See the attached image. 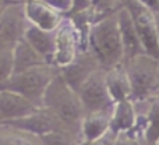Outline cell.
I'll return each instance as SVG.
<instances>
[{"mask_svg": "<svg viewBox=\"0 0 159 145\" xmlns=\"http://www.w3.org/2000/svg\"><path fill=\"white\" fill-rule=\"evenodd\" d=\"M14 71L13 74L27 71V70L35 69L39 66L50 64L41 53H38L25 39H21L14 46Z\"/></svg>", "mask_w": 159, "mask_h": 145, "instance_id": "obj_18", "label": "cell"}, {"mask_svg": "<svg viewBox=\"0 0 159 145\" xmlns=\"http://www.w3.org/2000/svg\"><path fill=\"white\" fill-rule=\"evenodd\" d=\"M119 138V134H116L115 131H107L105 135H102L101 138H96L92 141H82V145H116V141Z\"/></svg>", "mask_w": 159, "mask_h": 145, "instance_id": "obj_21", "label": "cell"}, {"mask_svg": "<svg viewBox=\"0 0 159 145\" xmlns=\"http://www.w3.org/2000/svg\"><path fill=\"white\" fill-rule=\"evenodd\" d=\"M24 39L53 66V55H55L56 48V29L49 31L31 24L28 27Z\"/></svg>", "mask_w": 159, "mask_h": 145, "instance_id": "obj_16", "label": "cell"}, {"mask_svg": "<svg viewBox=\"0 0 159 145\" xmlns=\"http://www.w3.org/2000/svg\"><path fill=\"white\" fill-rule=\"evenodd\" d=\"M135 102L133 99L116 102L112 110V131L116 134H131L138 124Z\"/></svg>", "mask_w": 159, "mask_h": 145, "instance_id": "obj_15", "label": "cell"}, {"mask_svg": "<svg viewBox=\"0 0 159 145\" xmlns=\"http://www.w3.org/2000/svg\"><path fill=\"white\" fill-rule=\"evenodd\" d=\"M119 24H120L121 38H123V46H124V63L130 59L140 56L145 53V49L143 46V42L140 39L137 29H135L134 21L131 18V14L127 10L126 6H121L117 10Z\"/></svg>", "mask_w": 159, "mask_h": 145, "instance_id": "obj_13", "label": "cell"}, {"mask_svg": "<svg viewBox=\"0 0 159 145\" xmlns=\"http://www.w3.org/2000/svg\"><path fill=\"white\" fill-rule=\"evenodd\" d=\"M30 21L25 11V0H11L3 6L0 14V45L14 46L24 39Z\"/></svg>", "mask_w": 159, "mask_h": 145, "instance_id": "obj_6", "label": "cell"}, {"mask_svg": "<svg viewBox=\"0 0 159 145\" xmlns=\"http://www.w3.org/2000/svg\"><path fill=\"white\" fill-rule=\"evenodd\" d=\"M41 145H82V141L75 140L73 135L66 134L61 130H55L52 133L42 135L38 138Z\"/></svg>", "mask_w": 159, "mask_h": 145, "instance_id": "obj_20", "label": "cell"}, {"mask_svg": "<svg viewBox=\"0 0 159 145\" xmlns=\"http://www.w3.org/2000/svg\"><path fill=\"white\" fill-rule=\"evenodd\" d=\"M85 113L99 112L113 107L112 96L106 82V70H96L77 91Z\"/></svg>", "mask_w": 159, "mask_h": 145, "instance_id": "obj_8", "label": "cell"}, {"mask_svg": "<svg viewBox=\"0 0 159 145\" xmlns=\"http://www.w3.org/2000/svg\"><path fill=\"white\" fill-rule=\"evenodd\" d=\"M84 36L71 18H64L56 29V48L53 55V66L57 69L69 66L87 48L82 45Z\"/></svg>", "mask_w": 159, "mask_h": 145, "instance_id": "obj_5", "label": "cell"}, {"mask_svg": "<svg viewBox=\"0 0 159 145\" xmlns=\"http://www.w3.org/2000/svg\"><path fill=\"white\" fill-rule=\"evenodd\" d=\"M87 41V49L95 55L103 70L124 64V46L117 11L92 22Z\"/></svg>", "mask_w": 159, "mask_h": 145, "instance_id": "obj_1", "label": "cell"}, {"mask_svg": "<svg viewBox=\"0 0 159 145\" xmlns=\"http://www.w3.org/2000/svg\"><path fill=\"white\" fill-rule=\"evenodd\" d=\"M57 73L59 69L52 64L39 66L27 71L13 74L8 79L2 82V88L21 93L38 106L43 107L45 93Z\"/></svg>", "mask_w": 159, "mask_h": 145, "instance_id": "obj_3", "label": "cell"}, {"mask_svg": "<svg viewBox=\"0 0 159 145\" xmlns=\"http://www.w3.org/2000/svg\"><path fill=\"white\" fill-rule=\"evenodd\" d=\"M112 110L113 107L99 112L85 113L80 127L81 141H92L101 138L112 130Z\"/></svg>", "mask_w": 159, "mask_h": 145, "instance_id": "obj_14", "label": "cell"}, {"mask_svg": "<svg viewBox=\"0 0 159 145\" xmlns=\"http://www.w3.org/2000/svg\"><path fill=\"white\" fill-rule=\"evenodd\" d=\"M155 21H157V28H158V38H159V10L155 11Z\"/></svg>", "mask_w": 159, "mask_h": 145, "instance_id": "obj_26", "label": "cell"}, {"mask_svg": "<svg viewBox=\"0 0 159 145\" xmlns=\"http://www.w3.org/2000/svg\"><path fill=\"white\" fill-rule=\"evenodd\" d=\"M123 6H126L131 14L145 53L159 59V38L157 21H155V11L144 6L138 0H124Z\"/></svg>", "mask_w": 159, "mask_h": 145, "instance_id": "obj_7", "label": "cell"}, {"mask_svg": "<svg viewBox=\"0 0 159 145\" xmlns=\"http://www.w3.org/2000/svg\"><path fill=\"white\" fill-rule=\"evenodd\" d=\"M16 46V45H14ZM14 46L0 45V78L2 82L8 79L14 71Z\"/></svg>", "mask_w": 159, "mask_h": 145, "instance_id": "obj_19", "label": "cell"}, {"mask_svg": "<svg viewBox=\"0 0 159 145\" xmlns=\"http://www.w3.org/2000/svg\"><path fill=\"white\" fill-rule=\"evenodd\" d=\"M60 124H61L60 120L52 112L42 107L38 112L32 113V115L27 116V117L2 123V127H8L10 130H17V131H21L25 133V134L32 135V137L39 138L42 135L48 134V133L60 130L57 129Z\"/></svg>", "mask_w": 159, "mask_h": 145, "instance_id": "obj_9", "label": "cell"}, {"mask_svg": "<svg viewBox=\"0 0 159 145\" xmlns=\"http://www.w3.org/2000/svg\"><path fill=\"white\" fill-rule=\"evenodd\" d=\"M39 109H42V107L34 103L31 99L25 98L24 95L2 88V92H0V119H2V123L27 117V116L38 112Z\"/></svg>", "mask_w": 159, "mask_h": 145, "instance_id": "obj_11", "label": "cell"}, {"mask_svg": "<svg viewBox=\"0 0 159 145\" xmlns=\"http://www.w3.org/2000/svg\"><path fill=\"white\" fill-rule=\"evenodd\" d=\"M99 69H102V67L99 66L98 59L89 49H87L82 50L75 57V60H73L69 66L59 70H60L63 78L67 81V84L77 92L80 87Z\"/></svg>", "mask_w": 159, "mask_h": 145, "instance_id": "obj_10", "label": "cell"}, {"mask_svg": "<svg viewBox=\"0 0 159 145\" xmlns=\"http://www.w3.org/2000/svg\"><path fill=\"white\" fill-rule=\"evenodd\" d=\"M116 145H133V140L129 138V134H119Z\"/></svg>", "mask_w": 159, "mask_h": 145, "instance_id": "obj_24", "label": "cell"}, {"mask_svg": "<svg viewBox=\"0 0 159 145\" xmlns=\"http://www.w3.org/2000/svg\"><path fill=\"white\" fill-rule=\"evenodd\" d=\"M25 11L30 24L49 31L57 29L64 14L43 0H25Z\"/></svg>", "mask_w": 159, "mask_h": 145, "instance_id": "obj_12", "label": "cell"}, {"mask_svg": "<svg viewBox=\"0 0 159 145\" xmlns=\"http://www.w3.org/2000/svg\"><path fill=\"white\" fill-rule=\"evenodd\" d=\"M133 145H152V144H149L148 141H147L145 138H144L141 134H137L135 140L133 138Z\"/></svg>", "mask_w": 159, "mask_h": 145, "instance_id": "obj_25", "label": "cell"}, {"mask_svg": "<svg viewBox=\"0 0 159 145\" xmlns=\"http://www.w3.org/2000/svg\"><path fill=\"white\" fill-rule=\"evenodd\" d=\"M106 82L113 102L133 99V88L124 64L106 70Z\"/></svg>", "mask_w": 159, "mask_h": 145, "instance_id": "obj_17", "label": "cell"}, {"mask_svg": "<svg viewBox=\"0 0 159 145\" xmlns=\"http://www.w3.org/2000/svg\"><path fill=\"white\" fill-rule=\"evenodd\" d=\"M43 2L49 3L50 6L57 8L63 14L73 11V7H74V0H43Z\"/></svg>", "mask_w": 159, "mask_h": 145, "instance_id": "obj_22", "label": "cell"}, {"mask_svg": "<svg viewBox=\"0 0 159 145\" xmlns=\"http://www.w3.org/2000/svg\"><path fill=\"white\" fill-rule=\"evenodd\" d=\"M133 88V101L145 102L159 91V59L148 53L124 63Z\"/></svg>", "mask_w": 159, "mask_h": 145, "instance_id": "obj_4", "label": "cell"}, {"mask_svg": "<svg viewBox=\"0 0 159 145\" xmlns=\"http://www.w3.org/2000/svg\"><path fill=\"white\" fill-rule=\"evenodd\" d=\"M43 107L52 112L61 124L69 129H78L80 131L85 110L78 98V93L67 84L60 70L45 93Z\"/></svg>", "mask_w": 159, "mask_h": 145, "instance_id": "obj_2", "label": "cell"}, {"mask_svg": "<svg viewBox=\"0 0 159 145\" xmlns=\"http://www.w3.org/2000/svg\"><path fill=\"white\" fill-rule=\"evenodd\" d=\"M140 3H143L144 6L149 7L151 10L154 11H158L159 10V0H138Z\"/></svg>", "mask_w": 159, "mask_h": 145, "instance_id": "obj_23", "label": "cell"}]
</instances>
